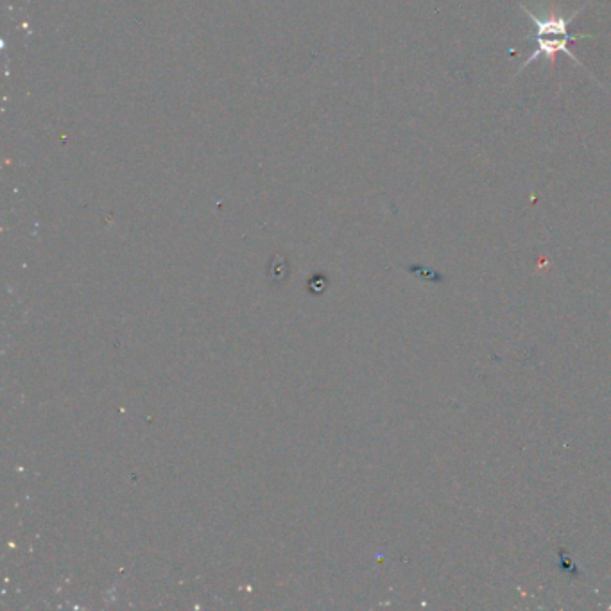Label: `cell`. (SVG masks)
I'll return each mask as SVG.
<instances>
[{"label": "cell", "mask_w": 611, "mask_h": 611, "mask_svg": "<svg viewBox=\"0 0 611 611\" xmlns=\"http://www.w3.org/2000/svg\"><path fill=\"white\" fill-rule=\"evenodd\" d=\"M520 8L524 9L529 20L533 22L534 35L529 36V40L534 42L536 49H534L533 54L529 56V60H525L524 63L520 65L518 74H520L525 67H529L531 63L538 60V58H545V60L554 63L556 56H558L560 52L561 54H567L568 58L574 61L576 65H581V67H583V63L577 60L576 54L568 49V44H570V42H577V40H583V38H594L592 35H570V33H568V26H570V24L574 22V18L581 13V9L574 11L570 17L558 15V13H554V11H552L549 17H540V15H536L531 9L527 8V6H524V4H520Z\"/></svg>", "instance_id": "6da1fadb"}]
</instances>
